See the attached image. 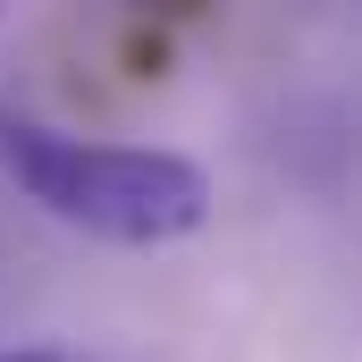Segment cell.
Returning <instances> with one entry per match:
<instances>
[{
	"label": "cell",
	"mask_w": 362,
	"mask_h": 362,
	"mask_svg": "<svg viewBox=\"0 0 362 362\" xmlns=\"http://www.w3.org/2000/svg\"><path fill=\"white\" fill-rule=\"evenodd\" d=\"M0 177L17 185L42 219L76 228L93 245H177L211 219V177L202 160H185L169 144H101L68 135L42 118H0Z\"/></svg>",
	"instance_id": "6da1fadb"
},
{
	"label": "cell",
	"mask_w": 362,
	"mask_h": 362,
	"mask_svg": "<svg viewBox=\"0 0 362 362\" xmlns=\"http://www.w3.org/2000/svg\"><path fill=\"white\" fill-rule=\"evenodd\" d=\"M135 8H144V17H202L211 0H135Z\"/></svg>",
	"instance_id": "7a4b0ae2"
},
{
	"label": "cell",
	"mask_w": 362,
	"mask_h": 362,
	"mask_svg": "<svg viewBox=\"0 0 362 362\" xmlns=\"http://www.w3.org/2000/svg\"><path fill=\"white\" fill-rule=\"evenodd\" d=\"M0 362H68V354H0Z\"/></svg>",
	"instance_id": "3957f363"
},
{
	"label": "cell",
	"mask_w": 362,
	"mask_h": 362,
	"mask_svg": "<svg viewBox=\"0 0 362 362\" xmlns=\"http://www.w3.org/2000/svg\"><path fill=\"white\" fill-rule=\"evenodd\" d=\"M0 8H8V0H0Z\"/></svg>",
	"instance_id": "277c9868"
}]
</instances>
